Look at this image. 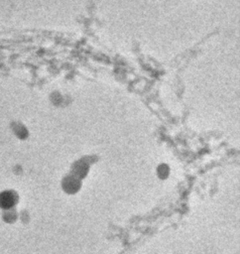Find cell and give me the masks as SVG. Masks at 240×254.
Wrapping results in <instances>:
<instances>
[{"label":"cell","instance_id":"1","mask_svg":"<svg viewBox=\"0 0 240 254\" xmlns=\"http://www.w3.org/2000/svg\"><path fill=\"white\" fill-rule=\"evenodd\" d=\"M16 201V197L14 192L5 190L0 193V207L4 209H10Z\"/></svg>","mask_w":240,"mask_h":254}]
</instances>
